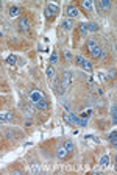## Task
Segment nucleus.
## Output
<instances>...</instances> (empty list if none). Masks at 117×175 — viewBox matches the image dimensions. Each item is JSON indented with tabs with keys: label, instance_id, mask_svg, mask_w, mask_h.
<instances>
[{
	"label": "nucleus",
	"instance_id": "7ed1b4c3",
	"mask_svg": "<svg viewBox=\"0 0 117 175\" xmlns=\"http://www.w3.org/2000/svg\"><path fill=\"white\" fill-rule=\"evenodd\" d=\"M30 102H47V97L42 91L39 89H31L30 92Z\"/></svg>",
	"mask_w": 117,
	"mask_h": 175
},
{
	"label": "nucleus",
	"instance_id": "c85d7f7f",
	"mask_svg": "<svg viewBox=\"0 0 117 175\" xmlns=\"http://www.w3.org/2000/svg\"><path fill=\"white\" fill-rule=\"evenodd\" d=\"M66 58H67V60H72V53H70V52H66Z\"/></svg>",
	"mask_w": 117,
	"mask_h": 175
},
{
	"label": "nucleus",
	"instance_id": "412c9836",
	"mask_svg": "<svg viewBox=\"0 0 117 175\" xmlns=\"http://www.w3.org/2000/svg\"><path fill=\"white\" fill-rule=\"evenodd\" d=\"M97 41H95V39H89V41H87V50H89V52H91V50H92V49H95V47H97Z\"/></svg>",
	"mask_w": 117,
	"mask_h": 175
},
{
	"label": "nucleus",
	"instance_id": "bb28decb",
	"mask_svg": "<svg viewBox=\"0 0 117 175\" xmlns=\"http://www.w3.org/2000/svg\"><path fill=\"white\" fill-rule=\"evenodd\" d=\"M100 162H102V166H108V162H109V156L105 155V156L102 158V161H100Z\"/></svg>",
	"mask_w": 117,
	"mask_h": 175
},
{
	"label": "nucleus",
	"instance_id": "ddd939ff",
	"mask_svg": "<svg viewBox=\"0 0 117 175\" xmlns=\"http://www.w3.org/2000/svg\"><path fill=\"white\" fill-rule=\"evenodd\" d=\"M78 33H80V36H83V38L87 35V24L86 22L78 24Z\"/></svg>",
	"mask_w": 117,
	"mask_h": 175
},
{
	"label": "nucleus",
	"instance_id": "20e7f679",
	"mask_svg": "<svg viewBox=\"0 0 117 175\" xmlns=\"http://www.w3.org/2000/svg\"><path fill=\"white\" fill-rule=\"evenodd\" d=\"M75 63H77V64L80 66V67H83L84 70H87V72H92V64H91V63L87 61L84 56L77 55V56H75Z\"/></svg>",
	"mask_w": 117,
	"mask_h": 175
},
{
	"label": "nucleus",
	"instance_id": "2eb2a0df",
	"mask_svg": "<svg viewBox=\"0 0 117 175\" xmlns=\"http://www.w3.org/2000/svg\"><path fill=\"white\" fill-rule=\"evenodd\" d=\"M24 114H25V117H33L35 116V108H31V106H24Z\"/></svg>",
	"mask_w": 117,
	"mask_h": 175
},
{
	"label": "nucleus",
	"instance_id": "1a4fd4ad",
	"mask_svg": "<svg viewBox=\"0 0 117 175\" xmlns=\"http://www.w3.org/2000/svg\"><path fill=\"white\" fill-rule=\"evenodd\" d=\"M19 30L20 31H28V19L27 17H24V16H22V17H19Z\"/></svg>",
	"mask_w": 117,
	"mask_h": 175
},
{
	"label": "nucleus",
	"instance_id": "f03ea898",
	"mask_svg": "<svg viewBox=\"0 0 117 175\" xmlns=\"http://www.w3.org/2000/svg\"><path fill=\"white\" fill-rule=\"evenodd\" d=\"M70 85H72V72H70V70H64V72H62L61 83H60V88H61L60 94H64L70 88Z\"/></svg>",
	"mask_w": 117,
	"mask_h": 175
},
{
	"label": "nucleus",
	"instance_id": "4468645a",
	"mask_svg": "<svg viewBox=\"0 0 117 175\" xmlns=\"http://www.w3.org/2000/svg\"><path fill=\"white\" fill-rule=\"evenodd\" d=\"M12 112H0V122H11Z\"/></svg>",
	"mask_w": 117,
	"mask_h": 175
},
{
	"label": "nucleus",
	"instance_id": "9d476101",
	"mask_svg": "<svg viewBox=\"0 0 117 175\" xmlns=\"http://www.w3.org/2000/svg\"><path fill=\"white\" fill-rule=\"evenodd\" d=\"M91 55H92V58H105V52L100 49V45H97L95 49L91 50Z\"/></svg>",
	"mask_w": 117,
	"mask_h": 175
},
{
	"label": "nucleus",
	"instance_id": "4be33fe9",
	"mask_svg": "<svg viewBox=\"0 0 117 175\" xmlns=\"http://www.w3.org/2000/svg\"><path fill=\"white\" fill-rule=\"evenodd\" d=\"M111 116H112V122L116 124V120H117V105H116V103L111 108Z\"/></svg>",
	"mask_w": 117,
	"mask_h": 175
},
{
	"label": "nucleus",
	"instance_id": "423d86ee",
	"mask_svg": "<svg viewBox=\"0 0 117 175\" xmlns=\"http://www.w3.org/2000/svg\"><path fill=\"white\" fill-rule=\"evenodd\" d=\"M95 5H97L98 11H109L111 10V2L109 0H98Z\"/></svg>",
	"mask_w": 117,
	"mask_h": 175
},
{
	"label": "nucleus",
	"instance_id": "aec40b11",
	"mask_svg": "<svg viewBox=\"0 0 117 175\" xmlns=\"http://www.w3.org/2000/svg\"><path fill=\"white\" fill-rule=\"evenodd\" d=\"M81 5L87 10V12H92V2H91V0H83Z\"/></svg>",
	"mask_w": 117,
	"mask_h": 175
},
{
	"label": "nucleus",
	"instance_id": "b1692460",
	"mask_svg": "<svg viewBox=\"0 0 117 175\" xmlns=\"http://www.w3.org/2000/svg\"><path fill=\"white\" fill-rule=\"evenodd\" d=\"M55 63H58V53L53 50V52H52V56H50V64H55Z\"/></svg>",
	"mask_w": 117,
	"mask_h": 175
},
{
	"label": "nucleus",
	"instance_id": "39448f33",
	"mask_svg": "<svg viewBox=\"0 0 117 175\" xmlns=\"http://www.w3.org/2000/svg\"><path fill=\"white\" fill-rule=\"evenodd\" d=\"M44 12H45V16H47L48 19H53L58 12H60V8H58V5H53V3H52V5L45 6V11Z\"/></svg>",
	"mask_w": 117,
	"mask_h": 175
},
{
	"label": "nucleus",
	"instance_id": "393cba45",
	"mask_svg": "<svg viewBox=\"0 0 117 175\" xmlns=\"http://www.w3.org/2000/svg\"><path fill=\"white\" fill-rule=\"evenodd\" d=\"M6 61H8V64H11V66H12V64H14L16 61H17V56H14V55H10V56L6 58Z\"/></svg>",
	"mask_w": 117,
	"mask_h": 175
},
{
	"label": "nucleus",
	"instance_id": "dca6fc26",
	"mask_svg": "<svg viewBox=\"0 0 117 175\" xmlns=\"http://www.w3.org/2000/svg\"><path fill=\"white\" fill-rule=\"evenodd\" d=\"M109 142L112 144V147H117V131L112 130V133L109 135Z\"/></svg>",
	"mask_w": 117,
	"mask_h": 175
},
{
	"label": "nucleus",
	"instance_id": "f3484780",
	"mask_svg": "<svg viewBox=\"0 0 117 175\" xmlns=\"http://www.w3.org/2000/svg\"><path fill=\"white\" fill-rule=\"evenodd\" d=\"M19 12H20L19 6H10V16H11V17H17Z\"/></svg>",
	"mask_w": 117,
	"mask_h": 175
},
{
	"label": "nucleus",
	"instance_id": "a878e982",
	"mask_svg": "<svg viewBox=\"0 0 117 175\" xmlns=\"http://www.w3.org/2000/svg\"><path fill=\"white\" fill-rule=\"evenodd\" d=\"M47 77H48V78H55V69H53L52 66L47 69Z\"/></svg>",
	"mask_w": 117,
	"mask_h": 175
},
{
	"label": "nucleus",
	"instance_id": "cd10ccee",
	"mask_svg": "<svg viewBox=\"0 0 117 175\" xmlns=\"http://www.w3.org/2000/svg\"><path fill=\"white\" fill-rule=\"evenodd\" d=\"M114 74H116V70L109 69V72H108V78H114Z\"/></svg>",
	"mask_w": 117,
	"mask_h": 175
},
{
	"label": "nucleus",
	"instance_id": "f8f14e48",
	"mask_svg": "<svg viewBox=\"0 0 117 175\" xmlns=\"http://www.w3.org/2000/svg\"><path fill=\"white\" fill-rule=\"evenodd\" d=\"M67 150H66V147L62 145V147H58V150H56V155H58V158L60 160H66V156H67Z\"/></svg>",
	"mask_w": 117,
	"mask_h": 175
},
{
	"label": "nucleus",
	"instance_id": "6ab92c4d",
	"mask_svg": "<svg viewBox=\"0 0 117 175\" xmlns=\"http://www.w3.org/2000/svg\"><path fill=\"white\" fill-rule=\"evenodd\" d=\"M98 30H100L98 24H95V22H89V24H87V31H98Z\"/></svg>",
	"mask_w": 117,
	"mask_h": 175
},
{
	"label": "nucleus",
	"instance_id": "5701e85b",
	"mask_svg": "<svg viewBox=\"0 0 117 175\" xmlns=\"http://www.w3.org/2000/svg\"><path fill=\"white\" fill-rule=\"evenodd\" d=\"M91 114H92V110H84V111L80 114V117H81V119H89Z\"/></svg>",
	"mask_w": 117,
	"mask_h": 175
},
{
	"label": "nucleus",
	"instance_id": "9b49d317",
	"mask_svg": "<svg viewBox=\"0 0 117 175\" xmlns=\"http://www.w3.org/2000/svg\"><path fill=\"white\" fill-rule=\"evenodd\" d=\"M61 27L64 28V30H72L73 28V22H72V19H62L61 20Z\"/></svg>",
	"mask_w": 117,
	"mask_h": 175
},
{
	"label": "nucleus",
	"instance_id": "6e6552de",
	"mask_svg": "<svg viewBox=\"0 0 117 175\" xmlns=\"http://www.w3.org/2000/svg\"><path fill=\"white\" fill-rule=\"evenodd\" d=\"M31 106L35 110H42V111H47L48 110V103L47 102H30Z\"/></svg>",
	"mask_w": 117,
	"mask_h": 175
},
{
	"label": "nucleus",
	"instance_id": "a211bd4d",
	"mask_svg": "<svg viewBox=\"0 0 117 175\" xmlns=\"http://www.w3.org/2000/svg\"><path fill=\"white\" fill-rule=\"evenodd\" d=\"M64 147H66V150H67L69 153H73V152H75V145H73L72 141H66Z\"/></svg>",
	"mask_w": 117,
	"mask_h": 175
},
{
	"label": "nucleus",
	"instance_id": "0eeeda50",
	"mask_svg": "<svg viewBox=\"0 0 117 175\" xmlns=\"http://www.w3.org/2000/svg\"><path fill=\"white\" fill-rule=\"evenodd\" d=\"M66 12H67V19H75V17H78V14H80V12H78V8L75 5H69Z\"/></svg>",
	"mask_w": 117,
	"mask_h": 175
},
{
	"label": "nucleus",
	"instance_id": "f257e3e1",
	"mask_svg": "<svg viewBox=\"0 0 117 175\" xmlns=\"http://www.w3.org/2000/svg\"><path fill=\"white\" fill-rule=\"evenodd\" d=\"M62 120H66L69 125H78V127H86L87 125V120L81 119L80 116H75V112H64Z\"/></svg>",
	"mask_w": 117,
	"mask_h": 175
}]
</instances>
